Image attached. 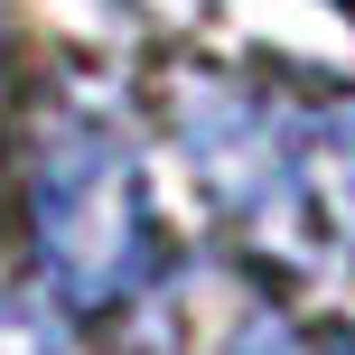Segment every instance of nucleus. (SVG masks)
<instances>
[{
    "instance_id": "2",
    "label": "nucleus",
    "mask_w": 355,
    "mask_h": 355,
    "mask_svg": "<svg viewBox=\"0 0 355 355\" xmlns=\"http://www.w3.org/2000/svg\"><path fill=\"white\" fill-rule=\"evenodd\" d=\"M337 178H346V196H355V150H346V159H337Z\"/></svg>"
},
{
    "instance_id": "1",
    "label": "nucleus",
    "mask_w": 355,
    "mask_h": 355,
    "mask_svg": "<svg viewBox=\"0 0 355 355\" xmlns=\"http://www.w3.org/2000/svg\"><path fill=\"white\" fill-rule=\"evenodd\" d=\"M28 215L47 271L85 309H112L168 271V234L150 206V178L94 112H56L28 150Z\"/></svg>"
}]
</instances>
